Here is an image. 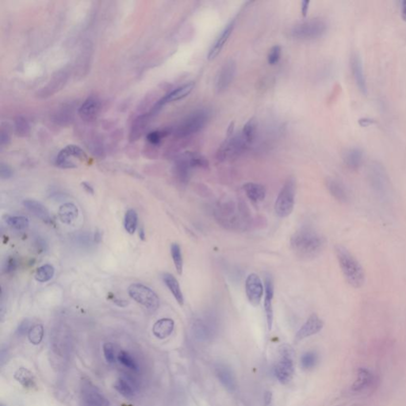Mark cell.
Instances as JSON below:
<instances>
[{
	"label": "cell",
	"mask_w": 406,
	"mask_h": 406,
	"mask_svg": "<svg viewBox=\"0 0 406 406\" xmlns=\"http://www.w3.org/2000/svg\"><path fill=\"white\" fill-rule=\"evenodd\" d=\"M30 328V320H24L20 323V326L18 327L16 334H17L18 336H25L26 334L29 332Z\"/></svg>",
	"instance_id": "681fc988"
},
{
	"label": "cell",
	"mask_w": 406,
	"mask_h": 406,
	"mask_svg": "<svg viewBox=\"0 0 406 406\" xmlns=\"http://www.w3.org/2000/svg\"><path fill=\"white\" fill-rule=\"evenodd\" d=\"M100 110V100L96 97H90L81 105L79 109V115L84 121H94L98 116Z\"/></svg>",
	"instance_id": "603a6c76"
},
{
	"label": "cell",
	"mask_w": 406,
	"mask_h": 406,
	"mask_svg": "<svg viewBox=\"0 0 406 406\" xmlns=\"http://www.w3.org/2000/svg\"><path fill=\"white\" fill-rule=\"evenodd\" d=\"M215 374L220 384L231 393L236 390L238 387L236 377L231 368L222 364H216L214 368Z\"/></svg>",
	"instance_id": "d6986e66"
},
{
	"label": "cell",
	"mask_w": 406,
	"mask_h": 406,
	"mask_svg": "<svg viewBox=\"0 0 406 406\" xmlns=\"http://www.w3.org/2000/svg\"><path fill=\"white\" fill-rule=\"evenodd\" d=\"M350 69L352 72L353 78L361 94L366 96L368 94V84L365 73H364V64L360 54L357 52L350 56Z\"/></svg>",
	"instance_id": "2e32d148"
},
{
	"label": "cell",
	"mask_w": 406,
	"mask_h": 406,
	"mask_svg": "<svg viewBox=\"0 0 406 406\" xmlns=\"http://www.w3.org/2000/svg\"><path fill=\"white\" fill-rule=\"evenodd\" d=\"M1 406H2V404H1Z\"/></svg>",
	"instance_id": "be15d7a7"
},
{
	"label": "cell",
	"mask_w": 406,
	"mask_h": 406,
	"mask_svg": "<svg viewBox=\"0 0 406 406\" xmlns=\"http://www.w3.org/2000/svg\"><path fill=\"white\" fill-rule=\"evenodd\" d=\"M118 360L123 366L132 370H138V365L134 357L124 350H122L118 356Z\"/></svg>",
	"instance_id": "7bdbcfd3"
},
{
	"label": "cell",
	"mask_w": 406,
	"mask_h": 406,
	"mask_svg": "<svg viewBox=\"0 0 406 406\" xmlns=\"http://www.w3.org/2000/svg\"><path fill=\"white\" fill-rule=\"evenodd\" d=\"M166 135H167L166 131H154L148 134L147 140L150 144L156 146V144H159L162 140V138H164Z\"/></svg>",
	"instance_id": "c3c4849f"
},
{
	"label": "cell",
	"mask_w": 406,
	"mask_h": 406,
	"mask_svg": "<svg viewBox=\"0 0 406 406\" xmlns=\"http://www.w3.org/2000/svg\"><path fill=\"white\" fill-rule=\"evenodd\" d=\"M44 338V328L42 324H36L31 327L28 332V339L31 344L34 345L39 344Z\"/></svg>",
	"instance_id": "ab89813d"
},
{
	"label": "cell",
	"mask_w": 406,
	"mask_h": 406,
	"mask_svg": "<svg viewBox=\"0 0 406 406\" xmlns=\"http://www.w3.org/2000/svg\"><path fill=\"white\" fill-rule=\"evenodd\" d=\"M295 193L296 182L294 178H289L280 190L274 203V211L277 216L284 218L290 215L294 207Z\"/></svg>",
	"instance_id": "277c9868"
},
{
	"label": "cell",
	"mask_w": 406,
	"mask_h": 406,
	"mask_svg": "<svg viewBox=\"0 0 406 406\" xmlns=\"http://www.w3.org/2000/svg\"><path fill=\"white\" fill-rule=\"evenodd\" d=\"M81 403L90 406H110V402L101 391L88 381H84L81 387Z\"/></svg>",
	"instance_id": "7c38bea8"
},
{
	"label": "cell",
	"mask_w": 406,
	"mask_h": 406,
	"mask_svg": "<svg viewBox=\"0 0 406 406\" xmlns=\"http://www.w3.org/2000/svg\"><path fill=\"white\" fill-rule=\"evenodd\" d=\"M264 406H270L272 402V393L270 391H266L264 396Z\"/></svg>",
	"instance_id": "9f6ffc18"
},
{
	"label": "cell",
	"mask_w": 406,
	"mask_h": 406,
	"mask_svg": "<svg viewBox=\"0 0 406 406\" xmlns=\"http://www.w3.org/2000/svg\"><path fill=\"white\" fill-rule=\"evenodd\" d=\"M63 78H64V75H62V76H58V78H55V79H54V80H55V82H58V85L62 84V82H62V81H64L63 80ZM50 84H51V86H52V90H56V89H58V88H56V84H54V82H50Z\"/></svg>",
	"instance_id": "680465c9"
},
{
	"label": "cell",
	"mask_w": 406,
	"mask_h": 406,
	"mask_svg": "<svg viewBox=\"0 0 406 406\" xmlns=\"http://www.w3.org/2000/svg\"><path fill=\"white\" fill-rule=\"evenodd\" d=\"M139 236H140L142 240H144V238H146V232H144V228H142L139 230Z\"/></svg>",
	"instance_id": "94428289"
},
{
	"label": "cell",
	"mask_w": 406,
	"mask_h": 406,
	"mask_svg": "<svg viewBox=\"0 0 406 406\" xmlns=\"http://www.w3.org/2000/svg\"><path fill=\"white\" fill-rule=\"evenodd\" d=\"M80 406H90L88 404H84V403H80Z\"/></svg>",
	"instance_id": "6125c7cd"
},
{
	"label": "cell",
	"mask_w": 406,
	"mask_h": 406,
	"mask_svg": "<svg viewBox=\"0 0 406 406\" xmlns=\"http://www.w3.org/2000/svg\"><path fill=\"white\" fill-rule=\"evenodd\" d=\"M104 353L106 360L109 364H114L116 362L114 346L112 343H106L104 345Z\"/></svg>",
	"instance_id": "7dc6e473"
},
{
	"label": "cell",
	"mask_w": 406,
	"mask_h": 406,
	"mask_svg": "<svg viewBox=\"0 0 406 406\" xmlns=\"http://www.w3.org/2000/svg\"><path fill=\"white\" fill-rule=\"evenodd\" d=\"M6 223L12 227L17 230H25L29 227V220L26 216H9L6 219Z\"/></svg>",
	"instance_id": "f35d334b"
},
{
	"label": "cell",
	"mask_w": 406,
	"mask_h": 406,
	"mask_svg": "<svg viewBox=\"0 0 406 406\" xmlns=\"http://www.w3.org/2000/svg\"><path fill=\"white\" fill-rule=\"evenodd\" d=\"M138 216L134 210H128L124 215V227L128 234H134L138 228Z\"/></svg>",
	"instance_id": "836d02e7"
},
{
	"label": "cell",
	"mask_w": 406,
	"mask_h": 406,
	"mask_svg": "<svg viewBox=\"0 0 406 406\" xmlns=\"http://www.w3.org/2000/svg\"><path fill=\"white\" fill-rule=\"evenodd\" d=\"M324 327V322L316 314H312L298 331L295 339L302 340L311 336L318 334Z\"/></svg>",
	"instance_id": "ac0fdd59"
},
{
	"label": "cell",
	"mask_w": 406,
	"mask_h": 406,
	"mask_svg": "<svg viewBox=\"0 0 406 406\" xmlns=\"http://www.w3.org/2000/svg\"><path fill=\"white\" fill-rule=\"evenodd\" d=\"M256 132V122L254 118L249 119L244 126L242 130V134L246 138L248 143H251L255 139Z\"/></svg>",
	"instance_id": "b9f144b4"
},
{
	"label": "cell",
	"mask_w": 406,
	"mask_h": 406,
	"mask_svg": "<svg viewBox=\"0 0 406 406\" xmlns=\"http://www.w3.org/2000/svg\"><path fill=\"white\" fill-rule=\"evenodd\" d=\"M114 388L120 394L126 398L132 399L136 393V385L132 378L126 376L119 378L115 382Z\"/></svg>",
	"instance_id": "484cf974"
},
{
	"label": "cell",
	"mask_w": 406,
	"mask_h": 406,
	"mask_svg": "<svg viewBox=\"0 0 406 406\" xmlns=\"http://www.w3.org/2000/svg\"><path fill=\"white\" fill-rule=\"evenodd\" d=\"M243 189L247 197L253 202H260L265 200L266 194V188L261 184L247 182L244 184Z\"/></svg>",
	"instance_id": "83f0119b"
},
{
	"label": "cell",
	"mask_w": 406,
	"mask_h": 406,
	"mask_svg": "<svg viewBox=\"0 0 406 406\" xmlns=\"http://www.w3.org/2000/svg\"><path fill=\"white\" fill-rule=\"evenodd\" d=\"M326 246V238L308 226L299 228L290 238V247L295 256L302 260L314 259L320 255Z\"/></svg>",
	"instance_id": "6da1fadb"
},
{
	"label": "cell",
	"mask_w": 406,
	"mask_h": 406,
	"mask_svg": "<svg viewBox=\"0 0 406 406\" xmlns=\"http://www.w3.org/2000/svg\"><path fill=\"white\" fill-rule=\"evenodd\" d=\"M128 295L134 301L142 304L152 312L158 310L160 306V299L158 294L147 286L140 284H134L130 286Z\"/></svg>",
	"instance_id": "9c48e42d"
},
{
	"label": "cell",
	"mask_w": 406,
	"mask_h": 406,
	"mask_svg": "<svg viewBox=\"0 0 406 406\" xmlns=\"http://www.w3.org/2000/svg\"><path fill=\"white\" fill-rule=\"evenodd\" d=\"M170 255L174 262V268L178 274H182L184 269V260L180 246L177 243H173L170 246Z\"/></svg>",
	"instance_id": "e575fe53"
},
{
	"label": "cell",
	"mask_w": 406,
	"mask_h": 406,
	"mask_svg": "<svg viewBox=\"0 0 406 406\" xmlns=\"http://www.w3.org/2000/svg\"><path fill=\"white\" fill-rule=\"evenodd\" d=\"M163 280L165 285L167 286L170 293L172 294L173 297L176 298L177 302L180 306H182L184 303V294L181 290L180 286L178 284V280L174 276L169 273H165L163 276Z\"/></svg>",
	"instance_id": "f546056e"
},
{
	"label": "cell",
	"mask_w": 406,
	"mask_h": 406,
	"mask_svg": "<svg viewBox=\"0 0 406 406\" xmlns=\"http://www.w3.org/2000/svg\"><path fill=\"white\" fill-rule=\"evenodd\" d=\"M55 269L50 264H44L36 269L35 278L39 282H46L52 280Z\"/></svg>",
	"instance_id": "d590c367"
},
{
	"label": "cell",
	"mask_w": 406,
	"mask_h": 406,
	"mask_svg": "<svg viewBox=\"0 0 406 406\" xmlns=\"http://www.w3.org/2000/svg\"><path fill=\"white\" fill-rule=\"evenodd\" d=\"M282 54V48L280 46H274L270 48L268 56V62L270 66H276L280 62Z\"/></svg>",
	"instance_id": "bcb514c9"
},
{
	"label": "cell",
	"mask_w": 406,
	"mask_h": 406,
	"mask_svg": "<svg viewBox=\"0 0 406 406\" xmlns=\"http://www.w3.org/2000/svg\"><path fill=\"white\" fill-rule=\"evenodd\" d=\"M55 164L60 168H74L76 167V164L62 151L60 152L56 156Z\"/></svg>",
	"instance_id": "f6af8a7d"
},
{
	"label": "cell",
	"mask_w": 406,
	"mask_h": 406,
	"mask_svg": "<svg viewBox=\"0 0 406 406\" xmlns=\"http://www.w3.org/2000/svg\"><path fill=\"white\" fill-rule=\"evenodd\" d=\"M82 186L84 188V189L86 190V192H88V193L90 194H94V188H93V186H92V185L89 184V182H82Z\"/></svg>",
	"instance_id": "6f0895ef"
},
{
	"label": "cell",
	"mask_w": 406,
	"mask_h": 406,
	"mask_svg": "<svg viewBox=\"0 0 406 406\" xmlns=\"http://www.w3.org/2000/svg\"><path fill=\"white\" fill-rule=\"evenodd\" d=\"M14 378L21 384L24 388L33 389L36 386L34 374L25 368H20L14 373Z\"/></svg>",
	"instance_id": "1f68e13d"
},
{
	"label": "cell",
	"mask_w": 406,
	"mask_h": 406,
	"mask_svg": "<svg viewBox=\"0 0 406 406\" xmlns=\"http://www.w3.org/2000/svg\"><path fill=\"white\" fill-rule=\"evenodd\" d=\"M0 176H1L2 178L6 180V178H10V177L13 176V172H12V168H10L8 165L1 164V166H0Z\"/></svg>",
	"instance_id": "f907efd6"
},
{
	"label": "cell",
	"mask_w": 406,
	"mask_h": 406,
	"mask_svg": "<svg viewBox=\"0 0 406 406\" xmlns=\"http://www.w3.org/2000/svg\"><path fill=\"white\" fill-rule=\"evenodd\" d=\"M235 22H236V20H234L230 22V23H228L227 26L224 27V30L220 32V35L216 39L213 46H211L209 54L207 56L210 60L215 59L218 56V55L220 54V51L226 44V42L228 40L230 35L232 34L234 27H235Z\"/></svg>",
	"instance_id": "44dd1931"
},
{
	"label": "cell",
	"mask_w": 406,
	"mask_h": 406,
	"mask_svg": "<svg viewBox=\"0 0 406 406\" xmlns=\"http://www.w3.org/2000/svg\"><path fill=\"white\" fill-rule=\"evenodd\" d=\"M174 322L170 318H163L158 320L152 327V332L156 338L165 339L172 334L174 330Z\"/></svg>",
	"instance_id": "f1b7e54d"
},
{
	"label": "cell",
	"mask_w": 406,
	"mask_h": 406,
	"mask_svg": "<svg viewBox=\"0 0 406 406\" xmlns=\"http://www.w3.org/2000/svg\"><path fill=\"white\" fill-rule=\"evenodd\" d=\"M30 124L26 119L18 117L16 120V131L18 136H26L30 134Z\"/></svg>",
	"instance_id": "ee69618b"
},
{
	"label": "cell",
	"mask_w": 406,
	"mask_h": 406,
	"mask_svg": "<svg viewBox=\"0 0 406 406\" xmlns=\"http://www.w3.org/2000/svg\"><path fill=\"white\" fill-rule=\"evenodd\" d=\"M194 86V84L190 82L172 90L170 93L166 94L164 98L158 101V104H156L155 106L152 110V114H156L158 112V110L160 108H163L165 104L172 102L178 101V100L186 98V96L190 94V92L193 90Z\"/></svg>",
	"instance_id": "e0dca14e"
},
{
	"label": "cell",
	"mask_w": 406,
	"mask_h": 406,
	"mask_svg": "<svg viewBox=\"0 0 406 406\" xmlns=\"http://www.w3.org/2000/svg\"><path fill=\"white\" fill-rule=\"evenodd\" d=\"M236 62L230 60L224 64L219 71L218 75L216 76V92L222 93L228 88L230 85L232 84L234 77L236 75Z\"/></svg>",
	"instance_id": "9a60e30c"
},
{
	"label": "cell",
	"mask_w": 406,
	"mask_h": 406,
	"mask_svg": "<svg viewBox=\"0 0 406 406\" xmlns=\"http://www.w3.org/2000/svg\"><path fill=\"white\" fill-rule=\"evenodd\" d=\"M247 143L242 132L228 136V139L224 140L216 152V159L219 161H224L230 158H235L244 150Z\"/></svg>",
	"instance_id": "30bf717a"
},
{
	"label": "cell",
	"mask_w": 406,
	"mask_h": 406,
	"mask_svg": "<svg viewBox=\"0 0 406 406\" xmlns=\"http://www.w3.org/2000/svg\"><path fill=\"white\" fill-rule=\"evenodd\" d=\"M326 186L330 194L336 201L341 203L348 202L350 194L343 182L334 178H328L326 180Z\"/></svg>",
	"instance_id": "7402d4cb"
},
{
	"label": "cell",
	"mask_w": 406,
	"mask_h": 406,
	"mask_svg": "<svg viewBox=\"0 0 406 406\" xmlns=\"http://www.w3.org/2000/svg\"><path fill=\"white\" fill-rule=\"evenodd\" d=\"M10 140V138L8 136V132L1 131V136H0V144L4 147L5 144H8V142Z\"/></svg>",
	"instance_id": "11a10c76"
},
{
	"label": "cell",
	"mask_w": 406,
	"mask_h": 406,
	"mask_svg": "<svg viewBox=\"0 0 406 406\" xmlns=\"http://www.w3.org/2000/svg\"><path fill=\"white\" fill-rule=\"evenodd\" d=\"M62 151L68 158H75L81 161L88 160V156L79 146L69 144Z\"/></svg>",
	"instance_id": "8d00e7d4"
},
{
	"label": "cell",
	"mask_w": 406,
	"mask_h": 406,
	"mask_svg": "<svg viewBox=\"0 0 406 406\" xmlns=\"http://www.w3.org/2000/svg\"><path fill=\"white\" fill-rule=\"evenodd\" d=\"M377 382V377L370 370L360 368L357 372L356 380L352 386V390L356 394L368 392L376 386Z\"/></svg>",
	"instance_id": "5bb4252c"
},
{
	"label": "cell",
	"mask_w": 406,
	"mask_h": 406,
	"mask_svg": "<svg viewBox=\"0 0 406 406\" xmlns=\"http://www.w3.org/2000/svg\"><path fill=\"white\" fill-rule=\"evenodd\" d=\"M364 155L362 150L358 147L350 148L344 154V162L348 168L352 170H358L364 162Z\"/></svg>",
	"instance_id": "d4e9b609"
},
{
	"label": "cell",
	"mask_w": 406,
	"mask_h": 406,
	"mask_svg": "<svg viewBox=\"0 0 406 406\" xmlns=\"http://www.w3.org/2000/svg\"><path fill=\"white\" fill-rule=\"evenodd\" d=\"M23 205L30 212L33 214L38 218L43 220L44 222H51V216L48 210L42 203L34 200H26L23 202Z\"/></svg>",
	"instance_id": "4316f807"
},
{
	"label": "cell",
	"mask_w": 406,
	"mask_h": 406,
	"mask_svg": "<svg viewBox=\"0 0 406 406\" xmlns=\"http://www.w3.org/2000/svg\"><path fill=\"white\" fill-rule=\"evenodd\" d=\"M327 30V24L320 18H314L295 26L292 36L298 40H314L322 38Z\"/></svg>",
	"instance_id": "5b68a950"
},
{
	"label": "cell",
	"mask_w": 406,
	"mask_h": 406,
	"mask_svg": "<svg viewBox=\"0 0 406 406\" xmlns=\"http://www.w3.org/2000/svg\"><path fill=\"white\" fill-rule=\"evenodd\" d=\"M16 266H17V262H16V260L14 259V258H10V259H8L6 264H5V270L8 273L14 272V270H16Z\"/></svg>",
	"instance_id": "816d5d0a"
},
{
	"label": "cell",
	"mask_w": 406,
	"mask_h": 406,
	"mask_svg": "<svg viewBox=\"0 0 406 406\" xmlns=\"http://www.w3.org/2000/svg\"><path fill=\"white\" fill-rule=\"evenodd\" d=\"M216 323L214 318H197L194 320L192 331L194 338L200 342H208L213 339L216 332Z\"/></svg>",
	"instance_id": "8fae6325"
},
{
	"label": "cell",
	"mask_w": 406,
	"mask_h": 406,
	"mask_svg": "<svg viewBox=\"0 0 406 406\" xmlns=\"http://www.w3.org/2000/svg\"><path fill=\"white\" fill-rule=\"evenodd\" d=\"M150 115H151L150 114L140 115L135 120L134 122L132 123L130 132L131 140H136L143 134L150 120Z\"/></svg>",
	"instance_id": "d6a6232c"
},
{
	"label": "cell",
	"mask_w": 406,
	"mask_h": 406,
	"mask_svg": "<svg viewBox=\"0 0 406 406\" xmlns=\"http://www.w3.org/2000/svg\"><path fill=\"white\" fill-rule=\"evenodd\" d=\"M310 2L308 1V0H304V1L302 2L301 12L303 17H306L307 14H308V8H310Z\"/></svg>",
	"instance_id": "db71d44e"
},
{
	"label": "cell",
	"mask_w": 406,
	"mask_h": 406,
	"mask_svg": "<svg viewBox=\"0 0 406 406\" xmlns=\"http://www.w3.org/2000/svg\"><path fill=\"white\" fill-rule=\"evenodd\" d=\"M368 182L378 197L386 200L390 196V181L385 168L378 162H372L368 172Z\"/></svg>",
	"instance_id": "3957f363"
},
{
	"label": "cell",
	"mask_w": 406,
	"mask_h": 406,
	"mask_svg": "<svg viewBox=\"0 0 406 406\" xmlns=\"http://www.w3.org/2000/svg\"><path fill=\"white\" fill-rule=\"evenodd\" d=\"M238 205L236 203L231 202H228L227 203H224L222 205L218 206V210L216 211V214L218 215L216 218L219 220V222L223 226H227L232 228L234 227H240L244 226V220L242 219V218H244L247 213L244 208L242 209L240 206V209L236 208Z\"/></svg>",
	"instance_id": "ba28073f"
},
{
	"label": "cell",
	"mask_w": 406,
	"mask_h": 406,
	"mask_svg": "<svg viewBox=\"0 0 406 406\" xmlns=\"http://www.w3.org/2000/svg\"><path fill=\"white\" fill-rule=\"evenodd\" d=\"M59 218L62 222L70 224L78 218L79 210L73 203H64L59 208Z\"/></svg>",
	"instance_id": "4dcf8cb0"
},
{
	"label": "cell",
	"mask_w": 406,
	"mask_h": 406,
	"mask_svg": "<svg viewBox=\"0 0 406 406\" xmlns=\"http://www.w3.org/2000/svg\"><path fill=\"white\" fill-rule=\"evenodd\" d=\"M209 118L210 112L208 110H198L189 115L177 127L176 135L178 138H185L200 132L206 124Z\"/></svg>",
	"instance_id": "52a82bcc"
},
{
	"label": "cell",
	"mask_w": 406,
	"mask_h": 406,
	"mask_svg": "<svg viewBox=\"0 0 406 406\" xmlns=\"http://www.w3.org/2000/svg\"><path fill=\"white\" fill-rule=\"evenodd\" d=\"M374 120L372 118H361L358 120V124L360 126L362 127H368L372 126V124H374Z\"/></svg>",
	"instance_id": "f5cc1de1"
},
{
	"label": "cell",
	"mask_w": 406,
	"mask_h": 406,
	"mask_svg": "<svg viewBox=\"0 0 406 406\" xmlns=\"http://www.w3.org/2000/svg\"><path fill=\"white\" fill-rule=\"evenodd\" d=\"M402 16L403 20L406 21V0L402 2Z\"/></svg>",
	"instance_id": "91938a15"
},
{
	"label": "cell",
	"mask_w": 406,
	"mask_h": 406,
	"mask_svg": "<svg viewBox=\"0 0 406 406\" xmlns=\"http://www.w3.org/2000/svg\"><path fill=\"white\" fill-rule=\"evenodd\" d=\"M186 154L193 168H198L206 169L209 168V161L203 156L194 154V152H186Z\"/></svg>",
	"instance_id": "74e56055"
},
{
	"label": "cell",
	"mask_w": 406,
	"mask_h": 406,
	"mask_svg": "<svg viewBox=\"0 0 406 406\" xmlns=\"http://www.w3.org/2000/svg\"><path fill=\"white\" fill-rule=\"evenodd\" d=\"M294 352L290 346L284 344L280 348V358L274 368L277 380L282 384H289L294 373Z\"/></svg>",
	"instance_id": "8992f818"
},
{
	"label": "cell",
	"mask_w": 406,
	"mask_h": 406,
	"mask_svg": "<svg viewBox=\"0 0 406 406\" xmlns=\"http://www.w3.org/2000/svg\"><path fill=\"white\" fill-rule=\"evenodd\" d=\"M274 282L270 276H266L264 282V310L266 314V324L269 331L273 326L274 312H273V298H274Z\"/></svg>",
	"instance_id": "ffe728a7"
},
{
	"label": "cell",
	"mask_w": 406,
	"mask_h": 406,
	"mask_svg": "<svg viewBox=\"0 0 406 406\" xmlns=\"http://www.w3.org/2000/svg\"><path fill=\"white\" fill-rule=\"evenodd\" d=\"M192 167L186 154H184L178 158L174 163V173L177 180L181 184H186L190 180Z\"/></svg>",
	"instance_id": "cb8c5ba5"
},
{
	"label": "cell",
	"mask_w": 406,
	"mask_h": 406,
	"mask_svg": "<svg viewBox=\"0 0 406 406\" xmlns=\"http://www.w3.org/2000/svg\"><path fill=\"white\" fill-rule=\"evenodd\" d=\"M264 285L259 276L250 274L246 281V292L249 302L254 306H259L264 295Z\"/></svg>",
	"instance_id": "4fadbf2b"
},
{
	"label": "cell",
	"mask_w": 406,
	"mask_h": 406,
	"mask_svg": "<svg viewBox=\"0 0 406 406\" xmlns=\"http://www.w3.org/2000/svg\"><path fill=\"white\" fill-rule=\"evenodd\" d=\"M318 362V356L314 352H307L301 358V365L304 370H310L315 368Z\"/></svg>",
	"instance_id": "60d3db41"
},
{
	"label": "cell",
	"mask_w": 406,
	"mask_h": 406,
	"mask_svg": "<svg viewBox=\"0 0 406 406\" xmlns=\"http://www.w3.org/2000/svg\"><path fill=\"white\" fill-rule=\"evenodd\" d=\"M335 252L341 272L349 285L354 289L362 288L366 281L364 268L347 248L336 246Z\"/></svg>",
	"instance_id": "7a4b0ae2"
}]
</instances>
